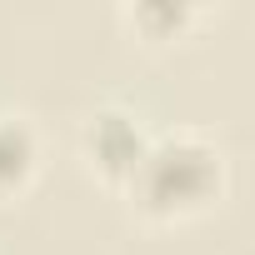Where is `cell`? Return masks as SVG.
Instances as JSON below:
<instances>
[{"instance_id": "cell-4", "label": "cell", "mask_w": 255, "mask_h": 255, "mask_svg": "<svg viewBox=\"0 0 255 255\" xmlns=\"http://www.w3.org/2000/svg\"><path fill=\"white\" fill-rule=\"evenodd\" d=\"M120 20L145 40H175L195 25V5H185V0H130V5H120Z\"/></svg>"}, {"instance_id": "cell-3", "label": "cell", "mask_w": 255, "mask_h": 255, "mask_svg": "<svg viewBox=\"0 0 255 255\" xmlns=\"http://www.w3.org/2000/svg\"><path fill=\"white\" fill-rule=\"evenodd\" d=\"M40 170V130L25 110H0V200L20 195Z\"/></svg>"}, {"instance_id": "cell-2", "label": "cell", "mask_w": 255, "mask_h": 255, "mask_svg": "<svg viewBox=\"0 0 255 255\" xmlns=\"http://www.w3.org/2000/svg\"><path fill=\"white\" fill-rule=\"evenodd\" d=\"M150 145V130L140 125V115L125 105V100H100L80 115V130H75V150L85 160L90 175H100L105 185L125 190V180L135 175L140 155Z\"/></svg>"}, {"instance_id": "cell-1", "label": "cell", "mask_w": 255, "mask_h": 255, "mask_svg": "<svg viewBox=\"0 0 255 255\" xmlns=\"http://www.w3.org/2000/svg\"><path fill=\"white\" fill-rule=\"evenodd\" d=\"M225 190V155L205 130H160L150 135L135 175L125 180V200H130L145 220H185L200 215L210 200Z\"/></svg>"}]
</instances>
